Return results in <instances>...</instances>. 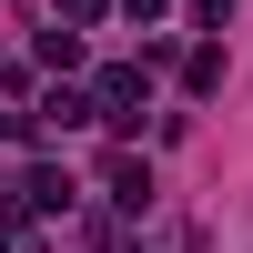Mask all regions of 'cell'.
I'll return each mask as SVG.
<instances>
[{
	"label": "cell",
	"mask_w": 253,
	"mask_h": 253,
	"mask_svg": "<svg viewBox=\"0 0 253 253\" xmlns=\"http://www.w3.org/2000/svg\"><path fill=\"white\" fill-rule=\"evenodd\" d=\"M101 182H112V203H122V213H142V203H152V172H142L132 152H112V162H101Z\"/></svg>",
	"instance_id": "cell-1"
},
{
	"label": "cell",
	"mask_w": 253,
	"mask_h": 253,
	"mask_svg": "<svg viewBox=\"0 0 253 253\" xmlns=\"http://www.w3.org/2000/svg\"><path fill=\"white\" fill-rule=\"evenodd\" d=\"M20 203H31V213H71V172H31Z\"/></svg>",
	"instance_id": "cell-2"
},
{
	"label": "cell",
	"mask_w": 253,
	"mask_h": 253,
	"mask_svg": "<svg viewBox=\"0 0 253 253\" xmlns=\"http://www.w3.org/2000/svg\"><path fill=\"white\" fill-rule=\"evenodd\" d=\"M122 10H132V20H162V0H122Z\"/></svg>",
	"instance_id": "cell-3"
}]
</instances>
